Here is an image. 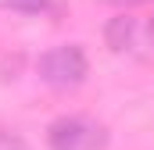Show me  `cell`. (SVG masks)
<instances>
[{"label":"cell","instance_id":"3","mask_svg":"<svg viewBox=\"0 0 154 150\" xmlns=\"http://www.w3.org/2000/svg\"><path fill=\"white\" fill-rule=\"evenodd\" d=\"M133 43H136V18L129 11L108 18V25H104V46L111 54H125V50H133Z\"/></svg>","mask_w":154,"mask_h":150},{"label":"cell","instance_id":"1","mask_svg":"<svg viewBox=\"0 0 154 150\" xmlns=\"http://www.w3.org/2000/svg\"><path fill=\"white\" fill-rule=\"evenodd\" d=\"M39 79L50 86V89H79L90 75V61H86V50L79 43H61V46H50L36 64Z\"/></svg>","mask_w":154,"mask_h":150},{"label":"cell","instance_id":"2","mask_svg":"<svg viewBox=\"0 0 154 150\" xmlns=\"http://www.w3.org/2000/svg\"><path fill=\"white\" fill-rule=\"evenodd\" d=\"M47 147L50 150H104L108 129L86 114H61L47 125Z\"/></svg>","mask_w":154,"mask_h":150},{"label":"cell","instance_id":"4","mask_svg":"<svg viewBox=\"0 0 154 150\" xmlns=\"http://www.w3.org/2000/svg\"><path fill=\"white\" fill-rule=\"evenodd\" d=\"M47 4L50 0H0V7L14 11V14H39V11H47Z\"/></svg>","mask_w":154,"mask_h":150},{"label":"cell","instance_id":"7","mask_svg":"<svg viewBox=\"0 0 154 150\" xmlns=\"http://www.w3.org/2000/svg\"><path fill=\"white\" fill-rule=\"evenodd\" d=\"M147 39H151V46H154V14H151V22H147Z\"/></svg>","mask_w":154,"mask_h":150},{"label":"cell","instance_id":"6","mask_svg":"<svg viewBox=\"0 0 154 150\" xmlns=\"http://www.w3.org/2000/svg\"><path fill=\"white\" fill-rule=\"evenodd\" d=\"M100 4H111V7H140V4H151V0H100Z\"/></svg>","mask_w":154,"mask_h":150},{"label":"cell","instance_id":"5","mask_svg":"<svg viewBox=\"0 0 154 150\" xmlns=\"http://www.w3.org/2000/svg\"><path fill=\"white\" fill-rule=\"evenodd\" d=\"M0 150H25L22 132H18V129H11V125H4V122H0Z\"/></svg>","mask_w":154,"mask_h":150}]
</instances>
